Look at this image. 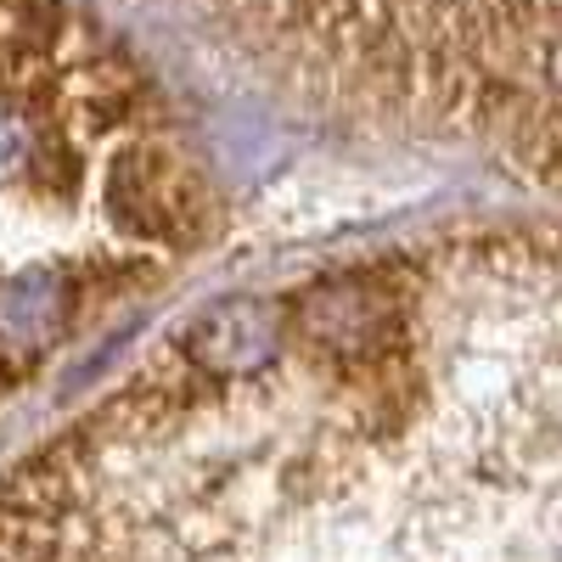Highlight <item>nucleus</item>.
Instances as JSON below:
<instances>
[{"label":"nucleus","instance_id":"1","mask_svg":"<svg viewBox=\"0 0 562 562\" xmlns=\"http://www.w3.org/2000/svg\"><path fill=\"white\" fill-rule=\"evenodd\" d=\"M270 338H276V315L254 299H237V304L209 310L192 333L180 338V355L198 360L203 371H248V366H259Z\"/></svg>","mask_w":562,"mask_h":562},{"label":"nucleus","instance_id":"2","mask_svg":"<svg viewBox=\"0 0 562 562\" xmlns=\"http://www.w3.org/2000/svg\"><path fill=\"white\" fill-rule=\"evenodd\" d=\"M68 321V293L57 288V270H29L18 288L0 299V338L45 344Z\"/></svg>","mask_w":562,"mask_h":562},{"label":"nucleus","instance_id":"3","mask_svg":"<svg viewBox=\"0 0 562 562\" xmlns=\"http://www.w3.org/2000/svg\"><path fill=\"white\" fill-rule=\"evenodd\" d=\"M29 153H34V130H29V119H23L18 108L0 102V180H12V175L29 164Z\"/></svg>","mask_w":562,"mask_h":562},{"label":"nucleus","instance_id":"4","mask_svg":"<svg viewBox=\"0 0 562 562\" xmlns=\"http://www.w3.org/2000/svg\"><path fill=\"white\" fill-rule=\"evenodd\" d=\"M546 74H551V79H557V85H562V45H557V52H551V57H546Z\"/></svg>","mask_w":562,"mask_h":562}]
</instances>
